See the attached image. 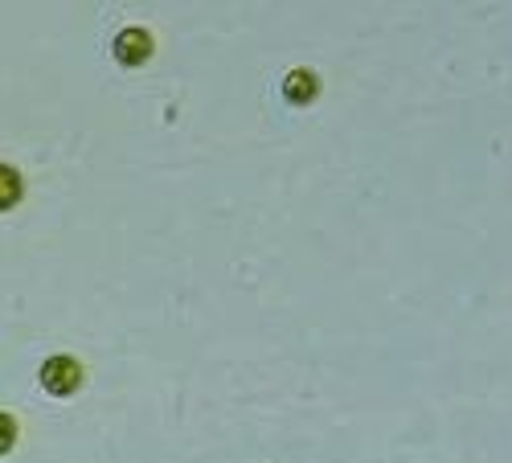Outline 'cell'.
<instances>
[{
  "label": "cell",
  "instance_id": "1",
  "mask_svg": "<svg viewBox=\"0 0 512 463\" xmlns=\"http://www.w3.org/2000/svg\"><path fill=\"white\" fill-rule=\"evenodd\" d=\"M41 386H46V394H54V398H70L82 386V365L66 353L46 357V365H41Z\"/></svg>",
  "mask_w": 512,
  "mask_h": 463
},
{
  "label": "cell",
  "instance_id": "2",
  "mask_svg": "<svg viewBox=\"0 0 512 463\" xmlns=\"http://www.w3.org/2000/svg\"><path fill=\"white\" fill-rule=\"evenodd\" d=\"M111 50H115V58H119L123 66H144V62L152 58V33L140 29V25H127V29H119V37L111 41Z\"/></svg>",
  "mask_w": 512,
  "mask_h": 463
},
{
  "label": "cell",
  "instance_id": "3",
  "mask_svg": "<svg viewBox=\"0 0 512 463\" xmlns=\"http://www.w3.org/2000/svg\"><path fill=\"white\" fill-rule=\"evenodd\" d=\"M316 95H320V78H316L312 70H291V74L283 78V99H287V103L308 107Z\"/></svg>",
  "mask_w": 512,
  "mask_h": 463
},
{
  "label": "cell",
  "instance_id": "4",
  "mask_svg": "<svg viewBox=\"0 0 512 463\" xmlns=\"http://www.w3.org/2000/svg\"><path fill=\"white\" fill-rule=\"evenodd\" d=\"M17 201H21V173L9 164H0V214H9Z\"/></svg>",
  "mask_w": 512,
  "mask_h": 463
},
{
  "label": "cell",
  "instance_id": "5",
  "mask_svg": "<svg viewBox=\"0 0 512 463\" xmlns=\"http://www.w3.org/2000/svg\"><path fill=\"white\" fill-rule=\"evenodd\" d=\"M13 443H17V423L9 414H0V455L13 451Z\"/></svg>",
  "mask_w": 512,
  "mask_h": 463
}]
</instances>
